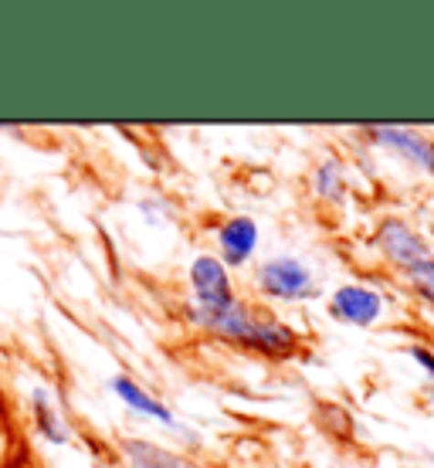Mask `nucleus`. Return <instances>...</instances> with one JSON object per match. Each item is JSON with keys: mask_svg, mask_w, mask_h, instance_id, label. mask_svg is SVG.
<instances>
[{"mask_svg": "<svg viewBox=\"0 0 434 468\" xmlns=\"http://www.w3.org/2000/svg\"><path fill=\"white\" fill-rule=\"evenodd\" d=\"M255 285H259L261 295L279 299V303H305V299L319 295L312 269L305 265L302 258L292 255H279L261 261L259 271H255Z\"/></svg>", "mask_w": 434, "mask_h": 468, "instance_id": "nucleus-1", "label": "nucleus"}, {"mask_svg": "<svg viewBox=\"0 0 434 468\" xmlns=\"http://www.w3.org/2000/svg\"><path fill=\"white\" fill-rule=\"evenodd\" d=\"M374 245H376V251H380V258H384L387 265H394L397 271H404V275L411 269H418L421 261L434 258L431 245L414 231L411 224L400 221V218H384V221L376 224Z\"/></svg>", "mask_w": 434, "mask_h": 468, "instance_id": "nucleus-2", "label": "nucleus"}, {"mask_svg": "<svg viewBox=\"0 0 434 468\" xmlns=\"http://www.w3.org/2000/svg\"><path fill=\"white\" fill-rule=\"evenodd\" d=\"M329 316L343 326L370 329L387 316V299H384V292H376L364 282H346L329 295Z\"/></svg>", "mask_w": 434, "mask_h": 468, "instance_id": "nucleus-3", "label": "nucleus"}, {"mask_svg": "<svg viewBox=\"0 0 434 468\" xmlns=\"http://www.w3.org/2000/svg\"><path fill=\"white\" fill-rule=\"evenodd\" d=\"M366 136L374 146L394 153L408 166L434 176V140L428 133H418V129L408 126H366Z\"/></svg>", "mask_w": 434, "mask_h": 468, "instance_id": "nucleus-4", "label": "nucleus"}, {"mask_svg": "<svg viewBox=\"0 0 434 468\" xmlns=\"http://www.w3.org/2000/svg\"><path fill=\"white\" fill-rule=\"evenodd\" d=\"M190 319H194L197 326L207 329V333L248 343V346H251L255 323H259V316H255L245 303H238V299H228V303H221V305H194V309H190Z\"/></svg>", "mask_w": 434, "mask_h": 468, "instance_id": "nucleus-5", "label": "nucleus"}, {"mask_svg": "<svg viewBox=\"0 0 434 468\" xmlns=\"http://www.w3.org/2000/svg\"><path fill=\"white\" fill-rule=\"evenodd\" d=\"M190 285H194L197 305H221V303H228V299H235L228 265L214 255H200L197 261L190 265Z\"/></svg>", "mask_w": 434, "mask_h": 468, "instance_id": "nucleus-6", "label": "nucleus"}, {"mask_svg": "<svg viewBox=\"0 0 434 468\" xmlns=\"http://www.w3.org/2000/svg\"><path fill=\"white\" fill-rule=\"evenodd\" d=\"M217 248H221L224 265H245L248 258L255 255V248H259V224L245 218V214L224 221L221 231H217Z\"/></svg>", "mask_w": 434, "mask_h": 468, "instance_id": "nucleus-7", "label": "nucleus"}, {"mask_svg": "<svg viewBox=\"0 0 434 468\" xmlns=\"http://www.w3.org/2000/svg\"><path fill=\"white\" fill-rule=\"evenodd\" d=\"M109 387H112V394H116L126 408L136 410V414H143V418H153V421H160L164 428H176V418L170 414V408H166V404H160L156 398H150V394H146L136 380H130V377H112V380H109Z\"/></svg>", "mask_w": 434, "mask_h": 468, "instance_id": "nucleus-8", "label": "nucleus"}, {"mask_svg": "<svg viewBox=\"0 0 434 468\" xmlns=\"http://www.w3.org/2000/svg\"><path fill=\"white\" fill-rule=\"evenodd\" d=\"M251 346L261 353H271V356H289V353L299 346V336H295V329H289L285 323H279V319L259 316Z\"/></svg>", "mask_w": 434, "mask_h": 468, "instance_id": "nucleus-9", "label": "nucleus"}, {"mask_svg": "<svg viewBox=\"0 0 434 468\" xmlns=\"http://www.w3.org/2000/svg\"><path fill=\"white\" fill-rule=\"evenodd\" d=\"M312 190L319 200L326 204H343L346 200V174H343L340 160H323L312 174Z\"/></svg>", "mask_w": 434, "mask_h": 468, "instance_id": "nucleus-10", "label": "nucleus"}, {"mask_svg": "<svg viewBox=\"0 0 434 468\" xmlns=\"http://www.w3.org/2000/svg\"><path fill=\"white\" fill-rule=\"evenodd\" d=\"M126 455H130L132 468H197L190 465L187 458L164 452V448L156 445H146V441H126Z\"/></svg>", "mask_w": 434, "mask_h": 468, "instance_id": "nucleus-11", "label": "nucleus"}, {"mask_svg": "<svg viewBox=\"0 0 434 468\" xmlns=\"http://www.w3.org/2000/svg\"><path fill=\"white\" fill-rule=\"evenodd\" d=\"M31 404H35L37 428L45 431L48 441L65 445V441H69V428H65V421H61L58 408H55V404H51V398H48V390H41V387H37L35 394H31Z\"/></svg>", "mask_w": 434, "mask_h": 468, "instance_id": "nucleus-12", "label": "nucleus"}, {"mask_svg": "<svg viewBox=\"0 0 434 468\" xmlns=\"http://www.w3.org/2000/svg\"><path fill=\"white\" fill-rule=\"evenodd\" d=\"M404 279H408V285L414 289V295H418L424 305H431V309H434V258L421 261V265L408 271Z\"/></svg>", "mask_w": 434, "mask_h": 468, "instance_id": "nucleus-13", "label": "nucleus"}, {"mask_svg": "<svg viewBox=\"0 0 434 468\" xmlns=\"http://www.w3.org/2000/svg\"><path fill=\"white\" fill-rule=\"evenodd\" d=\"M408 356L421 367L424 374H428V380L434 384V350H428V346H421V343H418V346H411V350H408Z\"/></svg>", "mask_w": 434, "mask_h": 468, "instance_id": "nucleus-14", "label": "nucleus"}, {"mask_svg": "<svg viewBox=\"0 0 434 468\" xmlns=\"http://www.w3.org/2000/svg\"><path fill=\"white\" fill-rule=\"evenodd\" d=\"M431 458H434V455H431Z\"/></svg>", "mask_w": 434, "mask_h": 468, "instance_id": "nucleus-15", "label": "nucleus"}]
</instances>
